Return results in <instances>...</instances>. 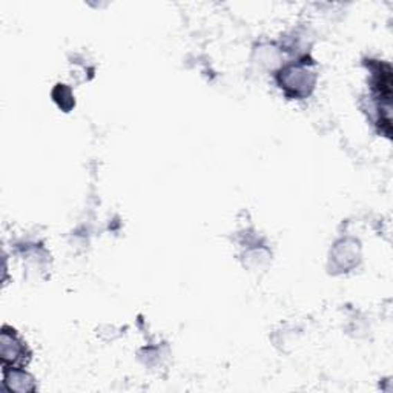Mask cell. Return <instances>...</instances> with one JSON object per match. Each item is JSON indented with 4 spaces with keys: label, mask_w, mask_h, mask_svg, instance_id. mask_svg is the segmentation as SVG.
<instances>
[{
    "label": "cell",
    "mask_w": 393,
    "mask_h": 393,
    "mask_svg": "<svg viewBox=\"0 0 393 393\" xmlns=\"http://www.w3.org/2000/svg\"><path fill=\"white\" fill-rule=\"evenodd\" d=\"M5 387L10 392H28L33 390V378L26 374L24 370H19L16 367H12L10 370L5 372L3 378Z\"/></svg>",
    "instance_id": "cell-2"
},
{
    "label": "cell",
    "mask_w": 393,
    "mask_h": 393,
    "mask_svg": "<svg viewBox=\"0 0 393 393\" xmlns=\"http://www.w3.org/2000/svg\"><path fill=\"white\" fill-rule=\"evenodd\" d=\"M0 354H2V361L5 364H17L24 361L25 347L24 342L20 341L14 333H8L6 329H3L2 338H0Z\"/></svg>",
    "instance_id": "cell-1"
}]
</instances>
